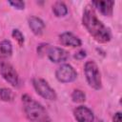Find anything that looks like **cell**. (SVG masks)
<instances>
[{
	"instance_id": "3957f363",
	"label": "cell",
	"mask_w": 122,
	"mask_h": 122,
	"mask_svg": "<svg viewBox=\"0 0 122 122\" xmlns=\"http://www.w3.org/2000/svg\"><path fill=\"white\" fill-rule=\"evenodd\" d=\"M84 73L90 87L94 90H100L102 87L101 73L97 64L93 60H89L84 65Z\"/></svg>"
},
{
	"instance_id": "8992f818",
	"label": "cell",
	"mask_w": 122,
	"mask_h": 122,
	"mask_svg": "<svg viewBox=\"0 0 122 122\" xmlns=\"http://www.w3.org/2000/svg\"><path fill=\"white\" fill-rule=\"evenodd\" d=\"M0 74L2 77L13 87H17L19 84V76L15 69L9 63L2 62L0 64Z\"/></svg>"
},
{
	"instance_id": "ba28073f",
	"label": "cell",
	"mask_w": 122,
	"mask_h": 122,
	"mask_svg": "<svg viewBox=\"0 0 122 122\" xmlns=\"http://www.w3.org/2000/svg\"><path fill=\"white\" fill-rule=\"evenodd\" d=\"M47 55L53 63H61L69 58V52L66 50L58 47H50L47 51Z\"/></svg>"
},
{
	"instance_id": "52a82bcc",
	"label": "cell",
	"mask_w": 122,
	"mask_h": 122,
	"mask_svg": "<svg viewBox=\"0 0 122 122\" xmlns=\"http://www.w3.org/2000/svg\"><path fill=\"white\" fill-rule=\"evenodd\" d=\"M74 118L77 122H93L94 114L91 109L86 106H78L73 111Z\"/></svg>"
},
{
	"instance_id": "7a4b0ae2",
	"label": "cell",
	"mask_w": 122,
	"mask_h": 122,
	"mask_svg": "<svg viewBox=\"0 0 122 122\" xmlns=\"http://www.w3.org/2000/svg\"><path fill=\"white\" fill-rule=\"evenodd\" d=\"M24 112L31 122H51V117L46 109L29 94L22 95Z\"/></svg>"
},
{
	"instance_id": "9a60e30c",
	"label": "cell",
	"mask_w": 122,
	"mask_h": 122,
	"mask_svg": "<svg viewBox=\"0 0 122 122\" xmlns=\"http://www.w3.org/2000/svg\"><path fill=\"white\" fill-rule=\"evenodd\" d=\"M71 96L72 101L75 102V103H82V102H84L86 100V94H85V92L83 91H81V90H78V89L74 90L71 92Z\"/></svg>"
},
{
	"instance_id": "8fae6325",
	"label": "cell",
	"mask_w": 122,
	"mask_h": 122,
	"mask_svg": "<svg viewBox=\"0 0 122 122\" xmlns=\"http://www.w3.org/2000/svg\"><path fill=\"white\" fill-rule=\"evenodd\" d=\"M28 25L30 29V30L35 35H40L43 33L45 30V23L44 21L37 17V16H30L28 19Z\"/></svg>"
},
{
	"instance_id": "ac0fdd59",
	"label": "cell",
	"mask_w": 122,
	"mask_h": 122,
	"mask_svg": "<svg viewBox=\"0 0 122 122\" xmlns=\"http://www.w3.org/2000/svg\"><path fill=\"white\" fill-rule=\"evenodd\" d=\"M86 55H87L86 51L81 50V51H77V52L74 54V58H75V59H78V60H82V59H84V58L86 57Z\"/></svg>"
},
{
	"instance_id": "d6986e66",
	"label": "cell",
	"mask_w": 122,
	"mask_h": 122,
	"mask_svg": "<svg viewBox=\"0 0 122 122\" xmlns=\"http://www.w3.org/2000/svg\"><path fill=\"white\" fill-rule=\"evenodd\" d=\"M112 122H121V112H117L114 113L113 117H112Z\"/></svg>"
},
{
	"instance_id": "9c48e42d",
	"label": "cell",
	"mask_w": 122,
	"mask_h": 122,
	"mask_svg": "<svg viewBox=\"0 0 122 122\" xmlns=\"http://www.w3.org/2000/svg\"><path fill=\"white\" fill-rule=\"evenodd\" d=\"M59 42L63 45V46H67V47H80L82 44V41L80 40V38L76 35H74L72 32L70 31H65L62 32L59 35Z\"/></svg>"
},
{
	"instance_id": "5b68a950",
	"label": "cell",
	"mask_w": 122,
	"mask_h": 122,
	"mask_svg": "<svg viewBox=\"0 0 122 122\" xmlns=\"http://www.w3.org/2000/svg\"><path fill=\"white\" fill-rule=\"evenodd\" d=\"M55 77L61 83H70L76 79L77 72L70 64H63L55 71Z\"/></svg>"
},
{
	"instance_id": "30bf717a",
	"label": "cell",
	"mask_w": 122,
	"mask_h": 122,
	"mask_svg": "<svg viewBox=\"0 0 122 122\" xmlns=\"http://www.w3.org/2000/svg\"><path fill=\"white\" fill-rule=\"evenodd\" d=\"M92 5L96 8L100 13L105 16H111L112 14L114 1H93Z\"/></svg>"
},
{
	"instance_id": "7c38bea8",
	"label": "cell",
	"mask_w": 122,
	"mask_h": 122,
	"mask_svg": "<svg viewBox=\"0 0 122 122\" xmlns=\"http://www.w3.org/2000/svg\"><path fill=\"white\" fill-rule=\"evenodd\" d=\"M12 54V45L10 40L0 42V59H7Z\"/></svg>"
},
{
	"instance_id": "2e32d148",
	"label": "cell",
	"mask_w": 122,
	"mask_h": 122,
	"mask_svg": "<svg viewBox=\"0 0 122 122\" xmlns=\"http://www.w3.org/2000/svg\"><path fill=\"white\" fill-rule=\"evenodd\" d=\"M11 35H12V37L17 41V43L19 44V46H23V44H24V42H25V38H24L23 33H22L18 29L12 30Z\"/></svg>"
},
{
	"instance_id": "4fadbf2b",
	"label": "cell",
	"mask_w": 122,
	"mask_h": 122,
	"mask_svg": "<svg viewBox=\"0 0 122 122\" xmlns=\"http://www.w3.org/2000/svg\"><path fill=\"white\" fill-rule=\"evenodd\" d=\"M52 11L57 17H63L68 13V8L62 1H57L52 5Z\"/></svg>"
},
{
	"instance_id": "6da1fadb",
	"label": "cell",
	"mask_w": 122,
	"mask_h": 122,
	"mask_svg": "<svg viewBox=\"0 0 122 122\" xmlns=\"http://www.w3.org/2000/svg\"><path fill=\"white\" fill-rule=\"evenodd\" d=\"M83 26L88 32L98 43H108L112 38V33L96 16L94 10L91 6H87L83 11L82 16Z\"/></svg>"
},
{
	"instance_id": "ffe728a7",
	"label": "cell",
	"mask_w": 122,
	"mask_h": 122,
	"mask_svg": "<svg viewBox=\"0 0 122 122\" xmlns=\"http://www.w3.org/2000/svg\"><path fill=\"white\" fill-rule=\"evenodd\" d=\"M93 122H94V121H93ZM95 122H104V121H103V120H99V119H98V120H96Z\"/></svg>"
},
{
	"instance_id": "5bb4252c",
	"label": "cell",
	"mask_w": 122,
	"mask_h": 122,
	"mask_svg": "<svg viewBox=\"0 0 122 122\" xmlns=\"http://www.w3.org/2000/svg\"><path fill=\"white\" fill-rule=\"evenodd\" d=\"M15 97L14 92L9 88H1L0 89V100L4 102H11Z\"/></svg>"
},
{
	"instance_id": "277c9868",
	"label": "cell",
	"mask_w": 122,
	"mask_h": 122,
	"mask_svg": "<svg viewBox=\"0 0 122 122\" xmlns=\"http://www.w3.org/2000/svg\"><path fill=\"white\" fill-rule=\"evenodd\" d=\"M32 85L35 92L47 100H55L57 98L55 91L49 85V83L43 78L32 79Z\"/></svg>"
},
{
	"instance_id": "e0dca14e",
	"label": "cell",
	"mask_w": 122,
	"mask_h": 122,
	"mask_svg": "<svg viewBox=\"0 0 122 122\" xmlns=\"http://www.w3.org/2000/svg\"><path fill=\"white\" fill-rule=\"evenodd\" d=\"M9 4L11 7H13L14 9H16V10H24V8H25V2L24 1H20V0L9 1Z\"/></svg>"
}]
</instances>
